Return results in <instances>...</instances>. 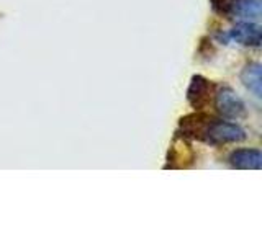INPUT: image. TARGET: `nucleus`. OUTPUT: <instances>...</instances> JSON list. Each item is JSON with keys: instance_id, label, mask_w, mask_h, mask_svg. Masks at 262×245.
Instances as JSON below:
<instances>
[{"instance_id": "f257e3e1", "label": "nucleus", "mask_w": 262, "mask_h": 245, "mask_svg": "<svg viewBox=\"0 0 262 245\" xmlns=\"http://www.w3.org/2000/svg\"><path fill=\"white\" fill-rule=\"evenodd\" d=\"M244 139H246V131L239 125L210 116L207 125L203 128L200 141L210 145H221L228 142H239L244 141Z\"/></svg>"}, {"instance_id": "f03ea898", "label": "nucleus", "mask_w": 262, "mask_h": 245, "mask_svg": "<svg viewBox=\"0 0 262 245\" xmlns=\"http://www.w3.org/2000/svg\"><path fill=\"white\" fill-rule=\"evenodd\" d=\"M215 105L216 110L226 119H239L246 114V105L236 92L228 85L218 88L215 93Z\"/></svg>"}, {"instance_id": "7ed1b4c3", "label": "nucleus", "mask_w": 262, "mask_h": 245, "mask_svg": "<svg viewBox=\"0 0 262 245\" xmlns=\"http://www.w3.org/2000/svg\"><path fill=\"white\" fill-rule=\"evenodd\" d=\"M229 39H234L236 43L243 46L259 47L262 41V30L254 21H239L228 31Z\"/></svg>"}, {"instance_id": "20e7f679", "label": "nucleus", "mask_w": 262, "mask_h": 245, "mask_svg": "<svg viewBox=\"0 0 262 245\" xmlns=\"http://www.w3.org/2000/svg\"><path fill=\"white\" fill-rule=\"evenodd\" d=\"M210 92H211L210 80L205 79L203 76H193L187 90V102L190 103L193 110L200 111L208 105Z\"/></svg>"}, {"instance_id": "39448f33", "label": "nucleus", "mask_w": 262, "mask_h": 245, "mask_svg": "<svg viewBox=\"0 0 262 245\" xmlns=\"http://www.w3.org/2000/svg\"><path fill=\"white\" fill-rule=\"evenodd\" d=\"M228 163L239 170H259L262 165V152L259 149H236L228 155Z\"/></svg>"}, {"instance_id": "423d86ee", "label": "nucleus", "mask_w": 262, "mask_h": 245, "mask_svg": "<svg viewBox=\"0 0 262 245\" xmlns=\"http://www.w3.org/2000/svg\"><path fill=\"white\" fill-rule=\"evenodd\" d=\"M260 0H231L228 8V18H241L244 21L257 20L260 16Z\"/></svg>"}, {"instance_id": "0eeeda50", "label": "nucleus", "mask_w": 262, "mask_h": 245, "mask_svg": "<svg viewBox=\"0 0 262 245\" xmlns=\"http://www.w3.org/2000/svg\"><path fill=\"white\" fill-rule=\"evenodd\" d=\"M241 82L254 95L260 96V93H262V67H260V64L251 62L246 65L241 72Z\"/></svg>"}]
</instances>
